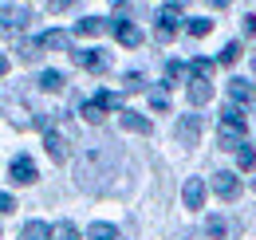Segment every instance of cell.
<instances>
[{"label": "cell", "instance_id": "1", "mask_svg": "<svg viewBox=\"0 0 256 240\" xmlns=\"http://www.w3.org/2000/svg\"><path fill=\"white\" fill-rule=\"evenodd\" d=\"M114 146H106V142H98V146H91V150H83V158H79V166H75V178H79V185L87 189V193H98L102 185H106V178H110V170H114Z\"/></svg>", "mask_w": 256, "mask_h": 240}, {"label": "cell", "instance_id": "2", "mask_svg": "<svg viewBox=\"0 0 256 240\" xmlns=\"http://www.w3.org/2000/svg\"><path fill=\"white\" fill-rule=\"evenodd\" d=\"M28 20H32V12L24 8V4H4L0 8V36H16V32L28 28Z\"/></svg>", "mask_w": 256, "mask_h": 240}, {"label": "cell", "instance_id": "3", "mask_svg": "<svg viewBox=\"0 0 256 240\" xmlns=\"http://www.w3.org/2000/svg\"><path fill=\"white\" fill-rule=\"evenodd\" d=\"M44 150H48L52 162H67V154H71V130L48 126V130H44Z\"/></svg>", "mask_w": 256, "mask_h": 240}, {"label": "cell", "instance_id": "4", "mask_svg": "<svg viewBox=\"0 0 256 240\" xmlns=\"http://www.w3.org/2000/svg\"><path fill=\"white\" fill-rule=\"evenodd\" d=\"M8 174H12L16 185H32V181H36V162L28 158V154H16L12 166H8Z\"/></svg>", "mask_w": 256, "mask_h": 240}, {"label": "cell", "instance_id": "5", "mask_svg": "<svg viewBox=\"0 0 256 240\" xmlns=\"http://www.w3.org/2000/svg\"><path fill=\"white\" fill-rule=\"evenodd\" d=\"M178 28H182V8H162L158 12V40H174L178 36Z\"/></svg>", "mask_w": 256, "mask_h": 240}, {"label": "cell", "instance_id": "6", "mask_svg": "<svg viewBox=\"0 0 256 240\" xmlns=\"http://www.w3.org/2000/svg\"><path fill=\"white\" fill-rule=\"evenodd\" d=\"M174 138H178L182 146H197V138H201V118H197V114H186V118H178V130H174Z\"/></svg>", "mask_w": 256, "mask_h": 240}, {"label": "cell", "instance_id": "7", "mask_svg": "<svg viewBox=\"0 0 256 240\" xmlns=\"http://www.w3.org/2000/svg\"><path fill=\"white\" fill-rule=\"evenodd\" d=\"M213 193H217L221 201H232V197L240 193V181H236V174H228V170H217V174H213Z\"/></svg>", "mask_w": 256, "mask_h": 240}, {"label": "cell", "instance_id": "8", "mask_svg": "<svg viewBox=\"0 0 256 240\" xmlns=\"http://www.w3.org/2000/svg\"><path fill=\"white\" fill-rule=\"evenodd\" d=\"M182 201H186V209H201V205H205V181L190 178L186 189H182Z\"/></svg>", "mask_w": 256, "mask_h": 240}, {"label": "cell", "instance_id": "9", "mask_svg": "<svg viewBox=\"0 0 256 240\" xmlns=\"http://www.w3.org/2000/svg\"><path fill=\"white\" fill-rule=\"evenodd\" d=\"M106 28H114V36H118L122 48H138V44H142V32L134 28L130 20H114V24H106Z\"/></svg>", "mask_w": 256, "mask_h": 240}, {"label": "cell", "instance_id": "10", "mask_svg": "<svg viewBox=\"0 0 256 240\" xmlns=\"http://www.w3.org/2000/svg\"><path fill=\"white\" fill-rule=\"evenodd\" d=\"M71 56H75L79 67H87V71H102V67H106V56H102L98 48H83V52H71Z\"/></svg>", "mask_w": 256, "mask_h": 240}, {"label": "cell", "instance_id": "11", "mask_svg": "<svg viewBox=\"0 0 256 240\" xmlns=\"http://www.w3.org/2000/svg\"><path fill=\"white\" fill-rule=\"evenodd\" d=\"M122 126H126L130 134H154L150 118H146V114H138V110H126V106H122Z\"/></svg>", "mask_w": 256, "mask_h": 240}, {"label": "cell", "instance_id": "12", "mask_svg": "<svg viewBox=\"0 0 256 240\" xmlns=\"http://www.w3.org/2000/svg\"><path fill=\"white\" fill-rule=\"evenodd\" d=\"M221 126H224V130H236V134L248 130V122H244V114L236 110V102H228V106L221 110Z\"/></svg>", "mask_w": 256, "mask_h": 240}, {"label": "cell", "instance_id": "13", "mask_svg": "<svg viewBox=\"0 0 256 240\" xmlns=\"http://www.w3.org/2000/svg\"><path fill=\"white\" fill-rule=\"evenodd\" d=\"M228 98H232V102H252L256 90H252V83H248V79H240V75H236V79L228 83Z\"/></svg>", "mask_w": 256, "mask_h": 240}, {"label": "cell", "instance_id": "14", "mask_svg": "<svg viewBox=\"0 0 256 240\" xmlns=\"http://www.w3.org/2000/svg\"><path fill=\"white\" fill-rule=\"evenodd\" d=\"M209 98H213V83H209V79H193L190 83V102L193 106H205Z\"/></svg>", "mask_w": 256, "mask_h": 240}, {"label": "cell", "instance_id": "15", "mask_svg": "<svg viewBox=\"0 0 256 240\" xmlns=\"http://www.w3.org/2000/svg\"><path fill=\"white\" fill-rule=\"evenodd\" d=\"M75 32H79V36H102V32H106V20H102V16H83V20L75 24Z\"/></svg>", "mask_w": 256, "mask_h": 240}, {"label": "cell", "instance_id": "16", "mask_svg": "<svg viewBox=\"0 0 256 240\" xmlns=\"http://www.w3.org/2000/svg\"><path fill=\"white\" fill-rule=\"evenodd\" d=\"M20 240H52V228H48L44 220H28L24 232H20Z\"/></svg>", "mask_w": 256, "mask_h": 240}, {"label": "cell", "instance_id": "17", "mask_svg": "<svg viewBox=\"0 0 256 240\" xmlns=\"http://www.w3.org/2000/svg\"><path fill=\"white\" fill-rule=\"evenodd\" d=\"M87 240H118V228L114 224H106V220H98L87 228Z\"/></svg>", "mask_w": 256, "mask_h": 240}, {"label": "cell", "instance_id": "18", "mask_svg": "<svg viewBox=\"0 0 256 240\" xmlns=\"http://www.w3.org/2000/svg\"><path fill=\"white\" fill-rule=\"evenodd\" d=\"M190 71H193V79H213L217 63H213V60H205V56H197V60L190 63Z\"/></svg>", "mask_w": 256, "mask_h": 240}, {"label": "cell", "instance_id": "19", "mask_svg": "<svg viewBox=\"0 0 256 240\" xmlns=\"http://www.w3.org/2000/svg\"><path fill=\"white\" fill-rule=\"evenodd\" d=\"M95 102L102 106V110H122V94H114V90H98Z\"/></svg>", "mask_w": 256, "mask_h": 240}, {"label": "cell", "instance_id": "20", "mask_svg": "<svg viewBox=\"0 0 256 240\" xmlns=\"http://www.w3.org/2000/svg\"><path fill=\"white\" fill-rule=\"evenodd\" d=\"M64 71H44V75H40V87L44 90H64Z\"/></svg>", "mask_w": 256, "mask_h": 240}, {"label": "cell", "instance_id": "21", "mask_svg": "<svg viewBox=\"0 0 256 240\" xmlns=\"http://www.w3.org/2000/svg\"><path fill=\"white\" fill-rule=\"evenodd\" d=\"M240 142H244V134H236V130H224V126H221V134H217V146H221V150H236Z\"/></svg>", "mask_w": 256, "mask_h": 240}, {"label": "cell", "instance_id": "22", "mask_svg": "<svg viewBox=\"0 0 256 240\" xmlns=\"http://www.w3.org/2000/svg\"><path fill=\"white\" fill-rule=\"evenodd\" d=\"M232 154H236V162H240V170H252V166H256V150L248 146V142H240V146H236Z\"/></svg>", "mask_w": 256, "mask_h": 240}, {"label": "cell", "instance_id": "23", "mask_svg": "<svg viewBox=\"0 0 256 240\" xmlns=\"http://www.w3.org/2000/svg\"><path fill=\"white\" fill-rule=\"evenodd\" d=\"M40 48H56V52H64V48H67V32H48V36H40Z\"/></svg>", "mask_w": 256, "mask_h": 240}, {"label": "cell", "instance_id": "24", "mask_svg": "<svg viewBox=\"0 0 256 240\" xmlns=\"http://www.w3.org/2000/svg\"><path fill=\"white\" fill-rule=\"evenodd\" d=\"M186 32H190L193 40H201V36H209V32H213V20H190Z\"/></svg>", "mask_w": 256, "mask_h": 240}, {"label": "cell", "instance_id": "25", "mask_svg": "<svg viewBox=\"0 0 256 240\" xmlns=\"http://www.w3.org/2000/svg\"><path fill=\"white\" fill-rule=\"evenodd\" d=\"M40 56H44V48H40V40H32V44H24V48H20V60H24V63H36Z\"/></svg>", "mask_w": 256, "mask_h": 240}, {"label": "cell", "instance_id": "26", "mask_svg": "<svg viewBox=\"0 0 256 240\" xmlns=\"http://www.w3.org/2000/svg\"><path fill=\"white\" fill-rule=\"evenodd\" d=\"M79 110H83V118H87V122H102V114H106V110H102V106H98L95 98H91V102H83V106H79Z\"/></svg>", "mask_w": 256, "mask_h": 240}, {"label": "cell", "instance_id": "27", "mask_svg": "<svg viewBox=\"0 0 256 240\" xmlns=\"http://www.w3.org/2000/svg\"><path fill=\"white\" fill-rule=\"evenodd\" d=\"M236 56H240V44H224V48H221V60H217V63L232 67V63H236Z\"/></svg>", "mask_w": 256, "mask_h": 240}, {"label": "cell", "instance_id": "28", "mask_svg": "<svg viewBox=\"0 0 256 240\" xmlns=\"http://www.w3.org/2000/svg\"><path fill=\"white\" fill-rule=\"evenodd\" d=\"M224 232H228V224H224V216H209V236H217V240H221Z\"/></svg>", "mask_w": 256, "mask_h": 240}, {"label": "cell", "instance_id": "29", "mask_svg": "<svg viewBox=\"0 0 256 240\" xmlns=\"http://www.w3.org/2000/svg\"><path fill=\"white\" fill-rule=\"evenodd\" d=\"M126 90H146V75H142V71H130L126 75Z\"/></svg>", "mask_w": 256, "mask_h": 240}, {"label": "cell", "instance_id": "30", "mask_svg": "<svg viewBox=\"0 0 256 240\" xmlns=\"http://www.w3.org/2000/svg\"><path fill=\"white\" fill-rule=\"evenodd\" d=\"M182 75H186V63H178V60L166 63V79H182Z\"/></svg>", "mask_w": 256, "mask_h": 240}, {"label": "cell", "instance_id": "31", "mask_svg": "<svg viewBox=\"0 0 256 240\" xmlns=\"http://www.w3.org/2000/svg\"><path fill=\"white\" fill-rule=\"evenodd\" d=\"M150 106H154V110H170V102H166V90H150Z\"/></svg>", "mask_w": 256, "mask_h": 240}, {"label": "cell", "instance_id": "32", "mask_svg": "<svg viewBox=\"0 0 256 240\" xmlns=\"http://www.w3.org/2000/svg\"><path fill=\"white\" fill-rule=\"evenodd\" d=\"M64 8H71V0H48V12H64Z\"/></svg>", "mask_w": 256, "mask_h": 240}, {"label": "cell", "instance_id": "33", "mask_svg": "<svg viewBox=\"0 0 256 240\" xmlns=\"http://www.w3.org/2000/svg\"><path fill=\"white\" fill-rule=\"evenodd\" d=\"M12 209H16V201H12L8 193H0V212H12Z\"/></svg>", "mask_w": 256, "mask_h": 240}, {"label": "cell", "instance_id": "34", "mask_svg": "<svg viewBox=\"0 0 256 240\" xmlns=\"http://www.w3.org/2000/svg\"><path fill=\"white\" fill-rule=\"evenodd\" d=\"M244 32H248V36H256V16H244Z\"/></svg>", "mask_w": 256, "mask_h": 240}, {"label": "cell", "instance_id": "35", "mask_svg": "<svg viewBox=\"0 0 256 240\" xmlns=\"http://www.w3.org/2000/svg\"><path fill=\"white\" fill-rule=\"evenodd\" d=\"M228 4H232V0H213V8H228Z\"/></svg>", "mask_w": 256, "mask_h": 240}, {"label": "cell", "instance_id": "36", "mask_svg": "<svg viewBox=\"0 0 256 240\" xmlns=\"http://www.w3.org/2000/svg\"><path fill=\"white\" fill-rule=\"evenodd\" d=\"M4 71H8V60H4V56H0V75H4Z\"/></svg>", "mask_w": 256, "mask_h": 240}, {"label": "cell", "instance_id": "37", "mask_svg": "<svg viewBox=\"0 0 256 240\" xmlns=\"http://www.w3.org/2000/svg\"><path fill=\"white\" fill-rule=\"evenodd\" d=\"M252 71H256V56H252Z\"/></svg>", "mask_w": 256, "mask_h": 240}, {"label": "cell", "instance_id": "38", "mask_svg": "<svg viewBox=\"0 0 256 240\" xmlns=\"http://www.w3.org/2000/svg\"><path fill=\"white\" fill-rule=\"evenodd\" d=\"M252 189H256V181H252Z\"/></svg>", "mask_w": 256, "mask_h": 240}]
</instances>
